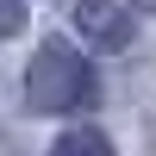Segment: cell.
Listing matches in <instances>:
<instances>
[{"instance_id":"1","label":"cell","mask_w":156,"mask_h":156,"mask_svg":"<svg viewBox=\"0 0 156 156\" xmlns=\"http://www.w3.org/2000/svg\"><path fill=\"white\" fill-rule=\"evenodd\" d=\"M94 100V69L75 56L62 37H50L25 69V106L31 112H75Z\"/></svg>"},{"instance_id":"2","label":"cell","mask_w":156,"mask_h":156,"mask_svg":"<svg viewBox=\"0 0 156 156\" xmlns=\"http://www.w3.org/2000/svg\"><path fill=\"white\" fill-rule=\"evenodd\" d=\"M75 25H81V37L100 44V50H125V44H131V19H125L112 0H81Z\"/></svg>"},{"instance_id":"3","label":"cell","mask_w":156,"mask_h":156,"mask_svg":"<svg viewBox=\"0 0 156 156\" xmlns=\"http://www.w3.org/2000/svg\"><path fill=\"white\" fill-rule=\"evenodd\" d=\"M50 156H112V137L94 131V125H81V131H62L50 144Z\"/></svg>"},{"instance_id":"4","label":"cell","mask_w":156,"mask_h":156,"mask_svg":"<svg viewBox=\"0 0 156 156\" xmlns=\"http://www.w3.org/2000/svg\"><path fill=\"white\" fill-rule=\"evenodd\" d=\"M25 25V0H0V37H12Z\"/></svg>"}]
</instances>
